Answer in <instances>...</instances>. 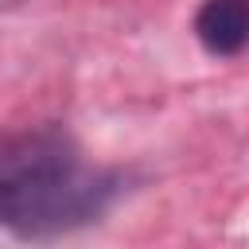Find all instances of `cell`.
Here are the masks:
<instances>
[{
	"label": "cell",
	"mask_w": 249,
	"mask_h": 249,
	"mask_svg": "<svg viewBox=\"0 0 249 249\" xmlns=\"http://www.w3.org/2000/svg\"><path fill=\"white\" fill-rule=\"evenodd\" d=\"M195 35L210 54H237L249 47V0H202Z\"/></svg>",
	"instance_id": "obj_2"
},
{
	"label": "cell",
	"mask_w": 249,
	"mask_h": 249,
	"mask_svg": "<svg viewBox=\"0 0 249 249\" xmlns=\"http://www.w3.org/2000/svg\"><path fill=\"white\" fill-rule=\"evenodd\" d=\"M117 195V175L74 156L35 152L0 171V226L16 237H58L93 222Z\"/></svg>",
	"instance_id": "obj_1"
}]
</instances>
